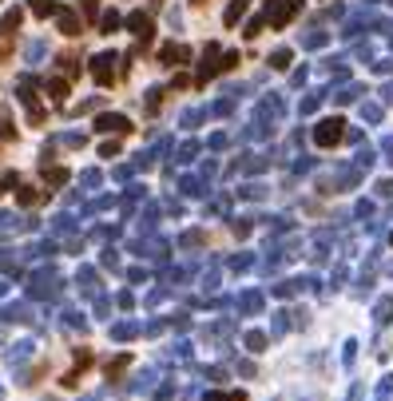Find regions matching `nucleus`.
Listing matches in <instances>:
<instances>
[{"label":"nucleus","instance_id":"1a4fd4ad","mask_svg":"<svg viewBox=\"0 0 393 401\" xmlns=\"http://www.w3.org/2000/svg\"><path fill=\"white\" fill-rule=\"evenodd\" d=\"M159 60H163V64H187L191 52L183 48V44H163V48H159Z\"/></svg>","mask_w":393,"mask_h":401},{"label":"nucleus","instance_id":"412c9836","mask_svg":"<svg viewBox=\"0 0 393 401\" xmlns=\"http://www.w3.org/2000/svg\"><path fill=\"white\" fill-rule=\"evenodd\" d=\"M8 183H12V179H4V183H0V195H4V187H8Z\"/></svg>","mask_w":393,"mask_h":401},{"label":"nucleus","instance_id":"f257e3e1","mask_svg":"<svg viewBox=\"0 0 393 401\" xmlns=\"http://www.w3.org/2000/svg\"><path fill=\"white\" fill-rule=\"evenodd\" d=\"M115 64H119V56H115V52H99V56L92 60V80L99 84V88H111V84L119 80Z\"/></svg>","mask_w":393,"mask_h":401},{"label":"nucleus","instance_id":"6e6552de","mask_svg":"<svg viewBox=\"0 0 393 401\" xmlns=\"http://www.w3.org/2000/svg\"><path fill=\"white\" fill-rule=\"evenodd\" d=\"M48 96L56 99V104H68V96H72V80H68V76H52V80H48Z\"/></svg>","mask_w":393,"mask_h":401},{"label":"nucleus","instance_id":"dca6fc26","mask_svg":"<svg viewBox=\"0 0 393 401\" xmlns=\"http://www.w3.org/2000/svg\"><path fill=\"white\" fill-rule=\"evenodd\" d=\"M242 8H247V0H235V4L227 8V17H222V20H227V24H235V20L242 17Z\"/></svg>","mask_w":393,"mask_h":401},{"label":"nucleus","instance_id":"aec40b11","mask_svg":"<svg viewBox=\"0 0 393 401\" xmlns=\"http://www.w3.org/2000/svg\"><path fill=\"white\" fill-rule=\"evenodd\" d=\"M16 24H20V12H8V17H4V28H8V32H12Z\"/></svg>","mask_w":393,"mask_h":401},{"label":"nucleus","instance_id":"39448f33","mask_svg":"<svg viewBox=\"0 0 393 401\" xmlns=\"http://www.w3.org/2000/svg\"><path fill=\"white\" fill-rule=\"evenodd\" d=\"M20 99H24V112H28V124H44V104L36 99L32 84H20Z\"/></svg>","mask_w":393,"mask_h":401},{"label":"nucleus","instance_id":"f8f14e48","mask_svg":"<svg viewBox=\"0 0 393 401\" xmlns=\"http://www.w3.org/2000/svg\"><path fill=\"white\" fill-rule=\"evenodd\" d=\"M32 17H56V0H28Z\"/></svg>","mask_w":393,"mask_h":401},{"label":"nucleus","instance_id":"f03ea898","mask_svg":"<svg viewBox=\"0 0 393 401\" xmlns=\"http://www.w3.org/2000/svg\"><path fill=\"white\" fill-rule=\"evenodd\" d=\"M342 135H346V124H342V119H322L314 128V144L318 147H338Z\"/></svg>","mask_w":393,"mask_h":401},{"label":"nucleus","instance_id":"0eeeda50","mask_svg":"<svg viewBox=\"0 0 393 401\" xmlns=\"http://www.w3.org/2000/svg\"><path fill=\"white\" fill-rule=\"evenodd\" d=\"M127 28L140 36V44H147V40H151V32H155V24H151V17H147V12H131V17H127Z\"/></svg>","mask_w":393,"mask_h":401},{"label":"nucleus","instance_id":"a211bd4d","mask_svg":"<svg viewBox=\"0 0 393 401\" xmlns=\"http://www.w3.org/2000/svg\"><path fill=\"white\" fill-rule=\"evenodd\" d=\"M95 8H99V0H84V20H95Z\"/></svg>","mask_w":393,"mask_h":401},{"label":"nucleus","instance_id":"f3484780","mask_svg":"<svg viewBox=\"0 0 393 401\" xmlns=\"http://www.w3.org/2000/svg\"><path fill=\"white\" fill-rule=\"evenodd\" d=\"M207 401H247V393H227V398L222 393H207Z\"/></svg>","mask_w":393,"mask_h":401},{"label":"nucleus","instance_id":"423d86ee","mask_svg":"<svg viewBox=\"0 0 393 401\" xmlns=\"http://www.w3.org/2000/svg\"><path fill=\"white\" fill-rule=\"evenodd\" d=\"M92 366H95V353L92 350H76V366H72V373L64 378V385H68V389H76L79 373H84V369H92Z\"/></svg>","mask_w":393,"mask_h":401},{"label":"nucleus","instance_id":"20e7f679","mask_svg":"<svg viewBox=\"0 0 393 401\" xmlns=\"http://www.w3.org/2000/svg\"><path fill=\"white\" fill-rule=\"evenodd\" d=\"M95 131H104V135H127V131H131V119H127V115L104 112V115H95Z\"/></svg>","mask_w":393,"mask_h":401},{"label":"nucleus","instance_id":"7ed1b4c3","mask_svg":"<svg viewBox=\"0 0 393 401\" xmlns=\"http://www.w3.org/2000/svg\"><path fill=\"white\" fill-rule=\"evenodd\" d=\"M298 0H274V4H270V12H267V20H270V28H286V24H290V20L298 17Z\"/></svg>","mask_w":393,"mask_h":401},{"label":"nucleus","instance_id":"2eb2a0df","mask_svg":"<svg viewBox=\"0 0 393 401\" xmlns=\"http://www.w3.org/2000/svg\"><path fill=\"white\" fill-rule=\"evenodd\" d=\"M99 28H104V32H115V28H119V12H104Z\"/></svg>","mask_w":393,"mask_h":401},{"label":"nucleus","instance_id":"ddd939ff","mask_svg":"<svg viewBox=\"0 0 393 401\" xmlns=\"http://www.w3.org/2000/svg\"><path fill=\"white\" fill-rule=\"evenodd\" d=\"M40 199H44V195L32 191V187H20V191H16V203H20V207H36Z\"/></svg>","mask_w":393,"mask_h":401},{"label":"nucleus","instance_id":"6ab92c4d","mask_svg":"<svg viewBox=\"0 0 393 401\" xmlns=\"http://www.w3.org/2000/svg\"><path fill=\"white\" fill-rule=\"evenodd\" d=\"M290 64V52H274V68H286Z\"/></svg>","mask_w":393,"mask_h":401},{"label":"nucleus","instance_id":"4468645a","mask_svg":"<svg viewBox=\"0 0 393 401\" xmlns=\"http://www.w3.org/2000/svg\"><path fill=\"white\" fill-rule=\"evenodd\" d=\"M127 362H131V353H119L115 362H108V378H111V382H115V378H119V373L127 369Z\"/></svg>","mask_w":393,"mask_h":401},{"label":"nucleus","instance_id":"9b49d317","mask_svg":"<svg viewBox=\"0 0 393 401\" xmlns=\"http://www.w3.org/2000/svg\"><path fill=\"white\" fill-rule=\"evenodd\" d=\"M44 183L48 187H64L68 183V167H44Z\"/></svg>","mask_w":393,"mask_h":401},{"label":"nucleus","instance_id":"9d476101","mask_svg":"<svg viewBox=\"0 0 393 401\" xmlns=\"http://www.w3.org/2000/svg\"><path fill=\"white\" fill-rule=\"evenodd\" d=\"M56 24H60L64 36H79V17L68 12V8H56Z\"/></svg>","mask_w":393,"mask_h":401}]
</instances>
